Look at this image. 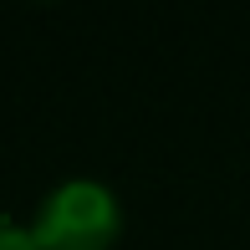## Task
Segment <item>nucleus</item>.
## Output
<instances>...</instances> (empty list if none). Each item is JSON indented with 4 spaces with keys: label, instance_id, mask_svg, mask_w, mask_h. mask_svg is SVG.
Wrapping results in <instances>:
<instances>
[{
    "label": "nucleus",
    "instance_id": "f257e3e1",
    "mask_svg": "<svg viewBox=\"0 0 250 250\" xmlns=\"http://www.w3.org/2000/svg\"><path fill=\"white\" fill-rule=\"evenodd\" d=\"M36 250H112L123 235V204L102 179H62L26 220Z\"/></svg>",
    "mask_w": 250,
    "mask_h": 250
},
{
    "label": "nucleus",
    "instance_id": "f03ea898",
    "mask_svg": "<svg viewBox=\"0 0 250 250\" xmlns=\"http://www.w3.org/2000/svg\"><path fill=\"white\" fill-rule=\"evenodd\" d=\"M0 250H36L31 245V230L21 220H10V214H0Z\"/></svg>",
    "mask_w": 250,
    "mask_h": 250
}]
</instances>
